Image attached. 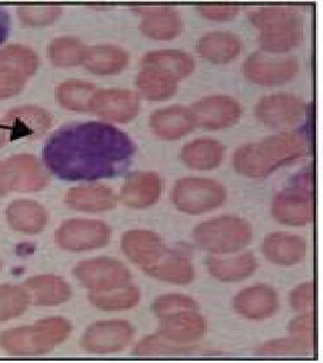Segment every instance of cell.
<instances>
[{
  "label": "cell",
  "mask_w": 323,
  "mask_h": 363,
  "mask_svg": "<svg viewBox=\"0 0 323 363\" xmlns=\"http://www.w3.org/2000/svg\"><path fill=\"white\" fill-rule=\"evenodd\" d=\"M110 235V228L102 221L71 220L56 232L55 241L62 249L78 252L106 245Z\"/></svg>",
  "instance_id": "cell-3"
},
{
  "label": "cell",
  "mask_w": 323,
  "mask_h": 363,
  "mask_svg": "<svg viewBox=\"0 0 323 363\" xmlns=\"http://www.w3.org/2000/svg\"><path fill=\"white\" fill-rule=\"evenodd\" d=\"M9 138H10L9 128L4 121L0 120V148L3 147Z\"/></svg>",
  "instance_id": "cell-13"
},
{
  "label": "cell",
  "mask_w": 323,
  "mask_h": 363,
  "mask_svg": "<svg viewBox=\"0 0 323 363\" xmlns=\"http://www.w3.org/2000/svg\"><path fill=\"white\" fill-rule=\"evenodd\" d=\"M89 111L106 120L126 123L136 117L138 111V99L128 91H107L94 96Z\"/></svg>",
  "instance_id": "cell-4"
},
{
  "label": "cell",
  "mask_w": 323,
  "mask_h": 363,
  "mask_svg": "<svg viewBox=\"0 0 323 363\" xmlns=\"http://www.w3.org/2000/svg\"><path fill=\"white\" fill-rule=\"evenodd\" d=\"M11 18L9 13L0 6V45L8 39L11 31Z\"/></svg>",
  "instance_id": "cell-12"
},
{
  "label": "cell",
  "mask_w": 323,
  "mask_h": 363,
  "mask_svg": "<svg viewBox=\"0 0 323 363\" xmlns=\"http://www.w3.org/2000/svg\"><path fill=\"white\" fill-rule=\"evenodd\" d=\"M6 218L13 231L38 233L47 223L45 209L37 202L16 200L6 209Z\"/></svg>",
  "instance_id": "cell-7"
},
{
  "label": "cell",
  "mask_w": 323,
  "mask_h": 363,
  "mask_svg": "<svg viewBox=\"0 0 323 363\" xmlns=\"http://www.w3.org/2000/svg\"><path fill=\"white\" fill-rule=\"evenodd\" d=\"M74 272L82 281H128L130 278L128 269L121 262L107 257L80 262Z\"/></svg>",
  "instance_id": "cell-9"
},
{
  "label": "cell",
  "mask_w": 323,
  "mask_h": 363,
  "mask_svg": "<svg viewBox=\"0 0 323 363\" xmlns=\"http://www.w3.org/2000/svg\"><path fill=\"white\" fill-rule=\"evenodd\" d=\"M10 140L27 137L36 138L50 128L51 118L45 111L36 107L13 109L4 118Z\"/></svg>",
  "instance_id": "cell-5"
},
{
  "label": "cell",
  "mask_w": 323,
  "mask_h": 363,
  "mask_svg": "<svg viewBox=\"0 0 323 363\" xmlns=\"http://www.w3.org/2000/svg\"><path fill=\"white\" fill-rule=\"evenodd\" d=\"M160 181L155 174L136 173L126 179L121 191L126 206L143 208L151 206L159 199Z\"/></svg>",
  "instance_id": "cell-6"
},
{
  "label": "cell",
  "mask_w": 323,
  "mask_h": 363,
  "mask_svg": "<svg viewBox=\"0 0 323 363\" xmlns=\"http://www.w3.org/2000/svg\"><path fill=\"white\" fill-rule=\"evenodd\" d=\"M48 182L38 160L32 156L19 155L0 162V196L15 191H38Z\"/></svg>",
  "instance_id": "cell-2"
},
{
  "label": "cell",
  "mask_w": 323,
  "mask_h": 363,
  "mask_svg": "<svg viewBox=\"0 0 323 363\" xmlns=\"http://www.w3.org/2000/svg\"><path fill=\"white\" fill-rule=\"evenodd\" d=\"M66 202L76 211L100 212L115 208L116 197L104 186H80L69 191Z\"/></svg>",
  "instance_id": "cell-8"
},
{
  "label": "cell",
  "mask_w": 323,
  "mask_h": 363,
  "mask_svg": "<svg viewBox=\"0 0 323 363\" xmlns=\"http://www.w3.org/2000/svg\"><path fill=\"white\" fill-rule=\"evenodd\" d=\"M2 267H3V263H2V261H1V258H0V270H1Z\"/></svg>",
  "instance_id": "cell-14"
},
{
  "label": "cell",
  "mask_w": 323,
  "mask_h": 363,
  "mask_svg": "<svg viewBox=\"0 0 323 363\" xmlns=\"http://www.w3.org/2000/svg\"><path fill=\"white\" fill-rule=\"evenodd\" d=\"M94 87L63 86L58 92V100L62 106L77 111H89V104Z\"/></svg>",
  "instance_id": "cell-10"
},
{
  "label": "cell",
  "mask_w": 323,
  "mask_h": 363,
  "mask_svg": "<svg viewBox=\"0 0 323 363\" xmlns=\"http://www.w3.org/2000/svg\"><path fill=\"white\" fill-rule=\"evenodd\" d=\"M132 139L114 125L100 122L63 125L49 138L42 157L47 169L67 181L121 176L136 155Z\"/></svg>",
  "instance_id": "cell-1"
},
{
  "label": "cell",
  "mask_w": 323,
  "mask_h": 363,
  "mask_svg": "<svg viewBox=\"0 0 323 363\" xmlns=\"http://www.w3.org/2000/svg\"><path fill=\"white\" fill-rule=\"evenodd\" d=\"M23 292L10 284L0 285V322L16 318L23 310Z\"/></svg>",
  "instance_id": "cell-11"
}]
</instances>
